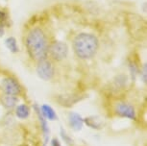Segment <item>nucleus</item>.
<instances>
[{
  "label": "nucleus",
  "instance_id": "nucleus-8",
  "mask_svg": "<svg viewBox=\"0 0 147 146\" xmlns=\"http://www.w3.org/2000/svg\"><path fill=\"white\" fill-rule=\"evenodd\" d=\"M40 114H42V116L48 120L54 121L58 118L56 112H54V110L52 109L50 106L46 105V104H43L42 106H40Z\"/></svg>",
  "mask_w": 147,
  "mask_h": 146
},
{
  "label": "nucleus",
  "instance_id": "nucleus-3",
  "mask_svg": "<svg viewBox=\"0 0 147 146\" xmlns=\"http://www.w3.org/2000/svg\"><path fill=\"white\" fill-rule=\"evenodd\" d=\"M51 60L55 62H61L65 60L67 57L68 54V47L67 44L63 41H54L48 46V52Z\"/></svg>",
  "mask_w": 147,
  "mask_h": 146
},
{
  "label": "nucleus",
  "instance_id": "nucleus-1",
  "mask_svg": "<svg viewBox=\"0 0 147 146\" xmlns=\"http://www.w3.org/2000/svg\"><path fill=\"white\" fill-rule=\"evenodd\" d=\"M25 45L32 60L38 62L46 58L49 45L46 35L42 29L38 27L33 28L27 35Z\"/></svg>",
  "mask_w": 147,
  "mask_h": 146
},
{
  "label": "nucleus",
  "instance_id": "nucleus-5",
  "mask_svg": "<svg viewBox=\"0 0 147 146\" xmlns=\"http://www.w3.org/2000/svg\"><path fill=\"white\" fill-rule=\"evenodd\" d=\"M115 114L120 117L128 118V119L135 120L137 118L136 110L134 106L126 102H118L115 106Z\"/></svg>",
  "mask_w": 147,
  "mask_h": 146
},
{
  "label": "nucleus",
  "instance_id": "nucleus-13",
  "mask_svg": "<svg viewBox=\"0 0 147 146\" xmlns=\"http://www.w3.org/2000/svg\"><path fill=\"white\" fill-rule=\"evenodd\" d=\"M7 17V15L4 12L0 11V20H5V18Z\"/></svg>",
  "mask_w": 147,
  "mask_h": 146
},
{
  "label": "nucleus",
  "instance_id": "nucleus-14",
  "mask_svg": "<svg viewBox=\"0 0 147 146\" xmlns=\"http://www.w3.org/2000/svg\"><path fill=\"white\" fill-rule=\"evenodd\" d=\"M143 82H146V65L143 67Z\"/></svg>",
  "mask_w": 147,
  "mask_h": 146
},
{
  "label": "nucleus",
  "instance_id": "nucleus-11",
  "mask_svg": "<svg viewBox=\"0 0 147 146\" xmlns=\"http://www.w3.org/2000/svg\"><path fill=\"white\" fill-rule=\"evenodd\" d=\"M5 44H6L7 48L9 49L11 52H13V53H16V52L18 51V44H16V40L13 37L8 38L6 41H5Z\"/></svg>",
  "mask_w": 147,
  "mask_h": 146
},
{
  "label": "nucleus",
  "instance_id": "nucleus-4",
  "mask_svg": "<svg viewBox=\"0 0 147 146\" xmlns=\"http://www.w3.org/2000/svg\"><path fill=\"white\" fill-rule=\"evenodd\" d=\"M37 73L38 77L45 81H49L54 77L55 74V68L51 61L45 59H42L38 62L37 65Z\"/></svg>",
  "mask_w": 147,
  "mask_h": 146
},
{
  "label": "nucleus",
  "instance_id": "nucleus-10",
  "mask_svg": "<svg viewBox=\"0 0 147 146\" xmlns=\"http://www.w3.org/2000/svg\"><path fill=\"white\" fill-rule=\"evenodd\" d=\"M18 102V98L13 95H6L2 97V105L8 110H12L16 106Z\"/></svg>",
  "mask_w": 147,
  "mask_h": 146
},
{
  "label": "nucleus",
  "instance_id": "nucleus-9",
  "mask_svg": "<svg viewBox=\"0 0 147 146\" xmlns=\"http://www.w3.org/2000/svg\"><path fill=\"white\" fill-rule=\"evenodd\" d=\"M30 114H31V110H30L29 106L26 104H22V105H18L16 108V115L19 119H26L29 117Z\"/></svg>",
  "mask_w": 147,
  "mask_h": 146
},
{
  "label": "nucleus",
  "instance_id": "nucleus-2",
  "mask_svg": "<svg viewBox=\"0 0 147 146\" xmlns=\"http://www.w3.org/2000/svg\"><path fill=\"white\" fill-rule=\"evenodd\" d=\"M72 46L77 57L82 60H88L96 54L99 41L97 37L92 34L81 33L74 38Z\"/></svg>",
  "mask_w": 147,
  "mask_h": 146
},
{
  "label": "nucleus",
  "instance_id": "nucleus-6",
  "mask_svg": "<svg viewBox=\"0 0 147 146\" xmlns=\"http://www.w3.org/2000/svg\"><path fill=\"white\" fill-rule=\"evenodd\" d=\"M1 87L6 95L18 96L21 93V87L19 83L12 77H7L2 80Z\"/></svg>",
  "mask_w": 147,
  "mask_h": 146
},
{
  "label": "nucleus",
  "instance_id": "nucleus-7",
  "mask_svg": "<svg viewBox=\"0 0 147 146\" xmlns=\"http://www.w3.org/2000/svg\"><path fill=\"white\" fill-rule=\"evenodd\" d=\"M68 122L70 127L73 129L74 131H80L82 130L83 125H84V119L82 116L76 112H71L68 114Z\"/></svg>",
  "mask_w": 147,
  "mask_h": 146
},
{
  "label": "nucleus",
  "instance_id": "nucleus-15",
  "mask_svg": "<svg viewBox=\"0 0 147 146\" xmlns=\"http://www.w3.org/2000/svg\"><path fill=\"white\" fill-rule=\"evenodd\" d=\"M4 33V30H3V27H2L1 25H0V36H1L2 34Z\"/></svg>",
  "mask_w": 147,
  "mask_h": 146
},
{
  "label": "nucleus",
  "instance_id": "nucleus-12",
  "mask_svg": "<svg viewBox=\"0 0 147 146\" xmlns=\"http://www.w3.org/2000/svg\"><path fill=\"white\" fill-rule=\"evenodd\" d=\"M51 146H61V142L59 141L58 139L54 137V139L51 140Z\"/></svg>",
  "mask_w": 147,
  "mask_h": 146
}]
</instances>
